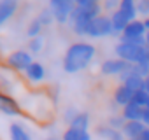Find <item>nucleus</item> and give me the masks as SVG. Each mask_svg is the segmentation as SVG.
<instances>
[{
  "label": "nucleus",
  "mask_w": 149,
  "mask_h": 140,
  "mask_svg": "<svg viewBox=\"0 0 149 140\" xmlns=\"http://www.w3.org/2000/svg\"><path fill=\"white\" fill-rule=\"evenodd\" d=\"M95 54H97V49L93 44H88V42L72 44L63 56V70L67 74H77L93 61Z\"/></svg>",
  "instance_id": "nucleus-1"
},
{
  "label": "nucleus",
  "mask_w": 149,
  "mask_h": 140,
  "mask_svg": "<svg viewBox=\"0 0 149 140\" xmlns=\"http://www.w3.org/2000/svg\"><path fill=\"white\" fill-rule=\"evenodd\" d=\"M47 7L51 9L54 21L65 25L67 21H70V16L76 9V2H72V0H51Z\"/></svg>",
  "instance_id": "nucleus-2"
},
{
  "label": "nucleus",
  "mask_w": 149,
  "mask_h": 140,
  "mask_svg": "<svg viewBox=\"0 0 149 140\" xmlns=\"http://www.w3.org/2000/svg\"><path fill=\"white\" fill-rule=\"evenodd\" d=\"M6 63L9 68H13L14 72H25V70L33 63V58L28 51H23V49H18V51H13L11 54H7L6 58Z\"/></svg>",
  "instance_id": "nucleus-3"
},
{
  "label": "nucleus",
  "mask_w": 149,
  "mask_h": 140,
  "mask_svg": "<svg viewBox=\"0 0 149 140\" xmlns=\"http://www.w3.org/2000/svg\"><path fill=\"white\" fill-rule=\"evenodd\" d=\"M112 33H114V28H112L111 16H104V14H100L98 18H95V19L90 23V28H88V37L100 39V37L112 35Z\"/></svg>",
  "instance_id": "nucleus-4"
},
{
  "label": "nucleus",
  "mask_w": 149,
  "mask_h": 140,
  "mask_svg": "<svg viewBox=\"0 0 149 140\" xmlns=\"http://www.w3.org/2000/svg\"><path fill=\"white\" fill-rule=\"evenodd\" d=\"M128 67H130V63H126L119 58H111L100 65V72L104 76H121Z\"/></svg>",
  "instance_id": "nucleus-5"
},
{
  "label": "nucleus",
  "mask_w": 149,
  "mask_h": 140,
  "mask_svg": "<svg viewBox=\"0 0 149 140\" xmlns=\"http://www.w3.org/2000/svg\"><path fill=\"white\" fill-rule=\"evenodd\" d=\"M0 112L6 116H23V110H21L18 100L6 95L2 89H0Z\"/></svg>",
  "instance_id": "nucleus-6"
},
{
  "label": "nucleus",
  "mask_w": 149,
  "mask_h": 140,
  "mask_svg": "<svg viewBox=\"0 0 149 140\" xmlns=\"http://www.w3.org/2000/svg\"><path fill=\"white\" fill-rule=\"evenodd\" d=\"M23 74H25V79H26L28 82H32V84H39V82H42V81L46 79V68H44L42 63L33 61Z\"/></svg>",
  "instance_id": "nucleus-7"
},
{
  "label": "nucleus",
  "mask_w": 149,
  "mask_h": 140,
  "mask_svg": "<svg viewBox=\"0 0 149 140\" xmlns=\"http://www.w3.org/2000/svg\"><path fill=\"white\" fill-rule=\"evenodd\" d=\"M146 33V26H144V21H132L126 28H125V32L121 33V40H135V39H142V37H146L144 35Z\"/></svg>",
  "instance_id": "nucleus-8"
},
{
  "label": "nucleus",
  "mask_w": 149,
  "mask_h": 140,
  "mask_svg": "<svg viewBox=\"0 0 149 140\" xmlns=\"http://www.w3.org/2000/svg\"><path fill=\"white\" fill-rule=\"evenodd\" d=\"M144 131H146V124L142 121H126L121 130V133H123V137H126V140H137Z\"/></svg>",
  "instance_id": "nucleus-9"
},
{
  "label": "nucleus",
  "mask_w": 149,
  "mask_h": 140,
  "mask_svg": "<svg viewBox=\"0 0 149 140\" xmlns=\"http://www.w3.org/2000/svg\"><path fill=\"white\" fill-rule=\"evenodd\" d=\"M18 11V2L16 0H0V25L9 21Z\"/></svg>",
  "instance_id": "nucleus-10"
},
{
  "label": "nucleus",
  "mask_w": 149,
  "mask_h": 140,
  "mask_svg": "<svg viewBox=\"0 0 149 140\" xmlns=\"http://www.w3.org/2000/svg\"><path fill=\"white\" fill-rule=\"evenodd\" d=\"M133 95H135V93H133L130 88H126L125 84H121V86H118V88H116V91H114V102L125 109L126 105H130V103H132Z\"/></svg>",
  "instance_id": "nucleus-11"
},
{
  "label": "nucleus",
  "mask_w": 149,
  "mask_h": 140,
  "mask_svg": "<svg viewBox=\"0 0 149 140\" xmlns=\"http://www.w3.org/2000/svg\"><path fill=\"white\" fill-rule=\"evenodd\" d=\"M111 21H112L114 33H118V32H121V33H123V32H125V28L132 23V21H130V19H128L121 11H119V9H118L116 12H112V14H111Z\"/></svg>",
  "instance_id": "nucleus-12"
},
{
  "label": "nucleus",
  "mask_w": 149,
  "mask_h": 140,
  "mask_svg": "<svg viewBox=\"0 0 149 140\" xmlns=\"http://www.w3.org/2000/svg\"><path fill=\"white\" fill-rule=\"evenodd\" d=\"M142 114H144V109L135 105V103H130L123 109V117L125 121H142Z\"/></svg>",
  "instance_id": "nucleus-13"
},
{
  "label": "nucleus",
  "mask_w": 149,
  "mask_h": 140,
  "mask_svg": "<svg viewBox=\"0 0 149 140\" xmlns=\"http://www.w3.org/2000/svg\"><path fill=\"white\" fill-rule=\"evenodd\" d=\"M97 135L102 137L104 140H125L123 133H121L119 130L111 128L109 124H107V126H100V128H97Z\"/></svg>",
  "instance_id": "nucleus-14"
},
{
  "label": "nucleus",
  "mask_w": 149,
  "mask_h": 140,
  "mask_svg": "<svg viewBox=\"0 0 149 140\" xmlns=\"http://www.w3.org/2000/svg\"><path fill=\"white\" fill-rule=\"evenodd\" d=\"M9 135H11V140H32L26 128L19 123H13L9 126Z\"/></svg>",
  "instance_id": "nucleus-15"
},
{
  "label": "nucleus",
  "mask_w": 149,
  "mask_h": 140,
  "mask_svg": "<svg viewBox=\"0 0 149 140\" xmlns=\"http://www.w3.org/2000/svg\"><path fill=\"white\" fill-rule=\"evenodd\" d=\"M68 128L88 131V128H90V114H88V112H79V114H77L76 117H74V119L70 121Z\"/></svg>",
  "instance_id": "nucleus-16"
},
{
  "label": "nucleus",
  "mask_w": 149,
  "mask_h": 140,
  "mask_svg": "<svg viewBox=\"0 0 149 140\" xmlns=\"http://www.w3.org/2000/svg\"><path fill=\"white\" fill-rule=\"evenodd\" d=\"M119 11L130 19V21H135V16L139 14L137 12V4L133 0H121L119 2Z\"/></svg>",
  "instance_id": "nucleus-17"
},
{
  "label": "nucleus",
  "mask_w": 149,
  "mask_h": 140,
  "mask_svg": "<svg viewBox=\"0 0 149 140\" xmlns=\"http://www.w3.org/2000/svg\"><path fill=\"white\" fill-rule=\"evenodd\" d=\"M61 140H91L90 131H83V130H74V128H67L63 133Z\"/></svg>",
  "instance_id": "nucleus-18"
},
{
  "label": "nucleus",
  "mask_w": 149,
  "mask_h": 140,
  "mask_svg": "<svg viewBox=\"0 0 149 140\" xmlns=\"http://www.w3.org/2000/svg\"><path fill=\"white\" fill-rule=\"evenodd\" d=\"M40 32H42V25H40V21H39L37 18H33V19L30 21L28 28H26V35H28L30 39H37V37H40Z\"/></svg>",
  "instance_id": "nucleus-19"
},
{
  "label": "nucleus",
  "mask_w": 149,
  "mask_h": 140,
  "mask_svg": "<svg viewBox=\"0 0 149 140\" xmlns=\"http://www.w3.org/2000/svg\"><path fill=\"white\" fill-rule=\"evenodd\" d=\"M132 103H135V105H139V107H142V109H147V107H149V95H147L144 89H142V91H137V93L133 95Z\"/></svg>",
  "instance_id": "nucleus-20"
},
{
  "label": "nucleus",
  "mask_w": 149,
  "mask_h": 140,
  "mask_svg": "<svg viewBox=\"0 0 149 140\" xmlns=\"http://www.w3.org/2000/svg\"><path fill=\"white\" fill-rule=\"evenodd\" d=\"M37 19L40 21V25H42V26H49V25L54 21V18H53V12H51V9H49V7L42 9V11L37 14Z\"/></svg>",
  "instance_id": "nucleus-21"
},
{
  "label": "nucleus",
  "mask_w": 149,
  "mask_h": 140,
  "mask_svg": "<svg viewBox=\"0 0 149 140\" xmlns=\"http://www.w3.org/2000/svg\"><path fill=\"white\" fill-rule=\"evenodd\" d=\"M44 47V39L42 37H37V39H30L28 42V53L33 56V54H39Z\"/></svg>",
  "instance_id": "nucleus-22"
},
{
  "label": "nucleus",
  "mask_w": 149,
  "mask_h": 140,
  "mask_svg": "<svg viewBox=\"0 0 149 140\" xmlns=\"http://www.w3.org/2000/svg\"><path fill=\"white\" fill-rule=\"evenodd\" d=\"M125 123H126V121H125V117H123V116H112V117L109 119V126H111V128H114V130H119V131L123 130Z\"/></svg>",
  "instance_id": "nucleus-23"
},
{
  "label": "nucleus",
  "mask_w": 149,
  "mask_h": 140,
  "mask_svg": "<svg viewBox=\"0 0 149 140\" xmlns=\"http://www.w3.org/2000/svg\"><path fill=\"white\" fill-rule=\"evenodd\" d=\"M102 9H105V11H109L112 14V12H116L119 9V2H116V0H107V2H104Z\"/></svg>",
  "instance_id": "nucleus-24"
},
{
  "label": "nucleus",
  "mask_w": 149,
  "mask_h": 140,
  "mask_svg": "<svg viewBox=\"0 0 149 140\" xmlns=\"http://www.w3.org/2000/svg\"><path fill=\"white\" fill-rule=\"evenodd\" d=\"M137 12L149 14V0H140V2L137 4Z\"/></svg>",
  "instance_id": "nucleus-25"
},
{
  "label": "nucleus",
  "mask_w": 149,
  "mask_h": 140,
  "mask_svg": "<svg viewBox=\"0 0 149 140\" xmlns=\"http://www.w3.org/2000/svg\"><path fill=\"white\" fill-rule=\"evenodd\" d=\"M77 114H79V112H77L76 109H74V107H70V109H67V110H65V121H67V123L70 124V121H72L74 117H76Z\"/></svg>",
  "instance_id": "nucleus-26"
},
{
  "label": "nucleus",
  "mask_w": 149,
  "mask_h": 140,
  "mask_svg": "<svg viewBox=\"0 0 149 140\" xmlns=\"http://www.w3.org/2000/svg\"><path fill=\"white\" fill-rule=\"evenodd\" d=\"M142 123L146 126H149V109H144V114H142Z\"/></svg>",
  "instance_id": "nucleus-27"
},
{
  "label": "nucleus",
  "mask_w": 149,
  "mask_h": 140,
  "mask_svg": "<svg viewBox=\"0 0 149 140\" xmlns=\"http://www.w3.org/2000/svg\"><path fill=\"white\" fill-rule=\"evenodd\" d=\"M137 140H149V128H146V131H144Z\"/></svg>",
  "instance_id": "nucleus-28"
},
{
  "label": "nucleus",
  "mask_w": 149,
  "mask_h": 140,
  "mask_svg": "<svg viewBox=\"0 0 149 140\" xmlns=\"http://www.w3.org/2000/svg\"><path fill=\"white\" fill-rule=\"evenodd\" d=\"M144 91L149 95V77H146V79H144Z\"/></svg>",
  "instance_id": "nucleus-29"
},
{
  "label": "nucleus",
  "mask_w": 149,
  "mask_h": 140,
  "mask_svg": "<svg viewBox=\"0 0 149 140\" xmlns=\"http://www.w3.org/2000/svg\"><path fill=\"white\" fill-rule=\"evenodd\" d=\"M44 140H58L56 137H49V138H44Z\"/></svg>",
  "instance_id": "nucleus-30"
},
{
  "label": "nucleus",
  "mask_w": 149,
  "mask_h": 140,
  "mask_svg": "<svg viewBox=\"0 0 149 140\" xmlns=\"http://www.w3.org/2000/svg\"><path fill=\"white\" fill-rule=\"evenodd\" d=\"M146 40H147V46H149V32H147V35H146Z\"/></svg>",
  "instance_id": "nucleus-31"
},
{
  "label": "nucleus",
  "mask_w": 149,
  "mask_h": 140,
  "mask_svg": "<svg viewBox=\"0 0 149 140\" xmlns=\"http://www.w3.org/2000/svg\"><path fill=\"white\" fill-rule=\"evenodd\" d=\"M147 109H149V107H147Z\"/></svg>",
  "instance_id": "nucleus-32"
}]
</instances>
